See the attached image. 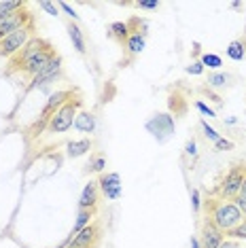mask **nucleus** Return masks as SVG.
I'll list each match as a JSON object with an SVG mask.
<instances>
[{
  "label": "nucleus",
  "instance_id": "nucleus-1",
  "mask_svg": "<svg viewBox=\"0 0 246 248\" xmlns=\"http://www.w3.org/2000/svg\"><path fill=\"white\" fill-rule=\"evenodd\" d=\"M206 218H210V223L216 229H221L223 233L231 231L244 221V214L238 210V206L233 202H223V200H208L206 202Z\"/></svg>",
  "mask_w": 246,
  "mask_h": 248
},
{
  "label": "nucleus",
  "instance_id": "nucleus-2",
  "mask_svg": "<svg viewBox=\"0 0 246 248\" xmlns=\"http://www.w3.org/2000/svg\"><path fill=\"white\" fill-rule=\"evenodd\" d=\"M83 106V98L79 93L75 95L72 100H68L60 110H55V115L49 119L47 123V132L49 134H64L75 125V119L79 115V108Z\"/></svg>",
  "mask_w": 246,
  "mask_h": 248
},
{
  "label": "nucleus",
  "instance_id": "nucleus-3",
  "mask_svg": "<svg viewBox=\"0 0 246 248\" xmlns=\"http://www.w3.org/2000/svg\"><path fill=\"white\" fill-rule=\"evenodd\" d=\"M246 178V166H233L231 170L225 174V178L219 183L216 187V195L221 197L223 202H233L242 189V183Z\"/></svg>",
  "mask_w": 246,
  "mask_h": 248
},
{
  "label": "nucleus",
  "instance_id": "nucleus-4",
  "mask_svg": "<svg viewBox=\"0 0 246 248\" xmlns=\"http://www.w3.org/2000/svg\"><path fill=\"white\" fill-rule=\"evenodd\" d=\"M47 47H51V43H49L47 38H41V36L30 38V43H28L19 53H15L13 58L9 60V68H7V72H9V75H11V72H21L28 62L34 58V55H38L41 51H45Z\"/></svg>",
  "mask_w": 246,
  "mask_h": 248
},
{
  "label": "nucleus",
  "instance_id": "nucleus-5",
  "mask_svg": "<svg viewBox=\"0 0 246 248\" xmlns=\"http://www.w3.org/2000/svg\"><path fill=\"white\" fill-rule=\"evenodd\" d=\"M30 38H34V21H32L30 26L21 28V30L13 32V34H9L7 38L0 41V58H9L11 60L15 53H19L21 49L30 43Z\"/></svg>",
  "mask_w": 246,
  "mask_h": 248
},
{
  "label": "nucleus",
  "instance_id": "nucleus-6",
  "mask_svg": "<svg viewBox=\"0 0 246 248\" xmlns=\"http://www.w3.org/2000/svg\"><path fill=\"white\" fill-rule=\"evenodd\" d=\"M100 235H102V225H100V221H92L85 229H81L75 235V240L68 244V248H93L98 246Z\"/></svg>",
  "mask_w": 246,
  "mask_h": 248
},
{
  "label": "nucleus",
  "instance_id": "nucleus-7",
  "mask_svg": "<svg viewBox=\"0 0 246 248\" xmlns=\"http://www.w3.org/2000/svg\"><path fill=\"white\" fill-rule=\"evenodd\" d=\"M147 129L157 138V142H166L174 134V119L170 115L159 112V115H153V119L147 121Z\"/></svg>",
  "mask_w": 246,
  "mask_h": 248
},
{
  "label": "nucleus",
  "instance_id": "nucleus-8",
  "mask_svg": "<svg viewBox=\"0 0 246 248\" xmlns=\"http://www.w3.org/2000/svg\"><path fill=\"white\" fill-rule=\"evenodd\" d=\"M30 24H32V13L28 9H21L17 13H11L7 19L0 21V41L7 38L9 34H13V32L21 30V28L30 26Z\"/></svg>",
  "mask_w": 246,
  "mask_h": 248
},
{
  "label": "nucleus",
  "instance_id": "nucleus-9",
  "mask_svg": "<svg viewBox=\"0 0 246 248\" xmlns=\"http://www.w3.org/2000/svg\"><path fill=\"white\" fill-rule=\"evenodd\" d=\"M55 55H58V51H55V47L51 45V47H47L45 51H41L38 55H34V58L28 62V64L24 66V70H21V75H26V77L32 81V78H34L36 75H41V72L47 68L49 64H51Z\"/></svg>",
  "mask_w": 246,
  "mask_h": 248
},
{
  "label": "nucleus",
  "instance_id": "nucleus-10",
  "mask_svg": "<svg viewBox=\"0 0 246 248\" xmlns=\"http://www.w3.org/2000/svg\"><path fill=\"white\" fill-rule=\"evenodd\" d=\"M98 187L102 191V195L108 202H115L121 197V176L117 172H104L98 178Z\"/></svg>",
  "mask_w": 246,
  "mask_h": 248
},
{
  "label": "nucleus",
  "instance_id": "nucleus-11",
  "mask_svg": "<svg viewBox=\"0 0 246 248\" xmlns=\"http://www.w3.org/2000/svg\"><path fill=\"white\" fill-rule=\"evenodd\" d=\"M62 77V58L60 55H55L51 64L45 68L41 75H36L34 78L30 81V85H28V89H36V87H43V85H49V83L58 81V78Z\"/></svg>",
  "mask_w": 246,
  "mask_h": 248
},
{
  "label": "nucleus",
  "instance_id": "nucleus-12",
  "mask_svg": "<svg viewBox=\"0 0 246 248\" xmlns=\"http://www.w3.org/2000/svg\"><path fill=\"white\" fill-rule=\"evenodd\" d=\"M198 238H200V244H202V248H221L225 233H223L221 229H216L215 225L210 223V218H204L202 231H200Z\"/></svg>",
  "mask_w": 246,
  "mask_h": 248
},
{
  "label": "nucleus",
  "instance_id": "nucleus-13",
  "mask_svg": "<svg viewBox=\"0 0 246 248\" xmlns=\"http://www.w3.org/2000/svg\"><path fill=\"white\" fill-rule=\"evenodd\" d=\"M98 200H100V187L98 180H89L83 187L81 197H79V210H89V208H98Z\"/></svg>",
  "mask_w": 246,
  "mask_h": 248
},
{
  "label": "nucleus",
  "instance_id": "nucleus-14",
  "mask_svg": "<svg viewBox=\"0 0 246 248\" xmlns=\"http://www.w3.org/2000/svg\"><path fill=\"white\" fill-rule=\"evenodd\" d=\"M92 138H81V140H70L68 144H66V155L70 157V159H79V157L87 155L89 151H92Z\"/></svg>",
  "mask_w": 246,
  "mask_h": 248
},
{
  "label": "nucleus",
  "instance_id": "nucleus-15",
  "mask_svg": "<svg viewBox=\"0 0 246 248\" xmlns=\"http://www.w3.org/2000/svg\"><path fill=\"white\" fill-rule=\"evenodd\" d=\"M108 36L113 38V41H117L123 47L125 45V41L132 36V28L127 21H113V24L108 26Z\"/></svg>",
  "mask_w": 246,
  "mask_h": 248
},
{
  "label": "nucleus",
  "instance_id": "nucleus-16",
  "mask_svg": "<svg viewBox=\"0 0 246 248\" xmlns=\"http://www.w3.org/2000/svg\"><path fill=\"white\" fill-rule=\"evenodd\" d=\"M75 129H79L83 134H93V129H96V115L89 110H79V115L75 119Z\"/></svg>",
  "mask_w": 246,
  "mask_h": 248
},
{
  "label": "nucleus",
  "instance_id": "nucleus-17",
  "mask_svg": "<svg viewBox=\"0 0 246 248\" xmlns=\"http://www.w3.org/2000/svg\"><path fill=\"white\" fill-rule=\"evenodd\" d=\"M144 43H147V32H134V34L125 41V51L132 55V58H136V55H140L142 53V49H144Z\"/></svg>",
  "mask_w": 246,
  "mask_h": 248
},
{
  "label": "nucleus",
  "instance_id": "nucleus-18",
  "mask_svg": "<svg viewBox=\"0 0 246 248\" xmlns=\"http://www.w3.org/2000/svg\"><path fill=\"white\" fill-rule=\"evenodd\" d=\"M98 214V208H89V210H79V214H77V221L75 225H72V231H70V235H72V240H75V235L79 233L81 229H85L89 223L93 221V217Z\"/></svg>",
  "mask_w": 246,
  "mask_h": 248
},
{
  "label": "nucleus",
  "instance_id": "nucleus-19",
  "mask_svg": "<svg viewBox=\"0 0 246 248\" xmlns=\"http://www.w3.org/2000/svg\"><path fill=\"white\" fill-rule=\"evenodd\" d=\"M68 36H70V41H72V47L77 49V53L85 55V51H87L85 36H83V30L75 24V21H70V24H68Z\"/></svg>",
  "mask_w": 246,
  "mask_h": 248
},
{
  "label": "nucleus",
  "instance_id": "nucleus-20",
  "mask_svg": "<svg viewBox=\"0 0 246 248\" xmlns=\"http://www.w3.org/2000/svg\"><path fill=\"white\" fill-rule=\"evenodd\" d=\"M227 58L233 60V62H242L246 58V36L244 38H236V41H231L227 45L225 49Z\"/></svg>",
  "mask_w": 246,
  "mask_h": 248
},
{
  "label": "nucleus",
  "instance_id": "nucleus-21",
  "mask_svg": "<svg viewBox=\"0 0 246 248\" xmlns=\"http://www.w3.org/2000/svg\"><path fill=\"white\" fill-rule=\"evenodd\" d=\"M231 75L229 72H210L208 78H206V87L208 89H223V87H227L229 83H231Z\"/></svg>",
  "mask_w": 246,
  "mask_h": 248
},
{
  "label": "nucleus",
  "instance_id": "nucleus-22",
  "mask_svg": "<svg viewBox=\"0 0 246 248\" xmlns=\"http://www.w3.org/2000/svg\"><path fill=\"white\" fill-rule=\"evenodd\" d=\"M104 170H106V155L93 153L85 166V174H104Z\"/></svg>",
  "mask_w": 246,
  "mask_h": 248
},
{
  "label": "nucleus",
  "instance_id": "nucleus-23",
  "mask_svg": "<svg viewBox=\"0 0 246 248\" xmlns=\"http://www.w3.org/2000/svg\"><path fill=\"white\" fill-rule=\"evenodd\" d=\"M200 62H202L204 68L208 66L210 70H219L221 66H223V60L216 53H202V60H200Z\"/></svg>",
  "mask_w": 246,
  "mask_h": 248
},
{
  "label": "nucleus",
  "instance_id": "nucleus-24",
  "mask_svg": "<svg viewBox=\"0 0 246 248\" xmlns=\"http://www.w3.org/2000/svg\"><path fill=\"white\" fill-rule=\"evenodd\" d=\"M28 4L21 2V0H15V2H11V0H2L0 2V13H17V11L26 9Z\"/></svg>",
  "mask_w": 246,
  "mask_h": 248
},
{
  "label": "nucleus",
  "instance_id": "nucleus-25",
  "mask_svg": "<svg viewBox=\"0 0 246 248\" xmlns=\"http://www.w3.org/2000/svg\"><path fill=\"white\" fill-rule=\"evenodd\" d=\"M225 235H229V238H233V240H244L246 242V218L238 225V227H233L231 231H227Z\"/></svg>",
  "mask_w": 246,
  "mask_h": 248
},
{
  "label": "nucleus",
  "instance_id": "nucleus-26",
  "mask_svg": "<svg viewBox=\"0 0 246 248\" xmlns=\"http://www.w3.org/2000/svg\"><path fill=\"white\" fill-rule=\"evenodd\" d=\"M134 7L140 11H157L161 7V2L159 0H138V2H134Z\"/></svg>",
  "mask_w": 246,
  "mask_h": 248
},
{
  "label": "nucleus",
  "instance_id": "nucleus-27",
  "mask_svg": "<svg viewBox=\"0 0 246 248\" xmlns=\"http://www.w3.org/2000/svg\"><path fill=\"white\" fill-rule=\"evenodd\" d=\"M200 125H202V129H204V136L208 138V140H212V142H216V140L221 138V134L216 132L215 127H210V125H208V121H206V119L200 121Z\"/></svg>",
  "mask_w": 246,
  "mask_h": 248
},
{
  "label": "nucleus",
  "instance_id": "nucleus-28",
  "mask_svg": "<svg viewBox=\"0 0 246 248\" xmlns=\"http://www.w3.org/2000/svg\"><path fill=\"white\" fill-rule=\"evenodd\" d=\"M184 72H187V75H191V77L204 75V66H202V62H191L189 66H184Z\"/></svg>",
  "mask_w": 246,
  "mask_h": 248
},
{
  "label": "nucleus",
  "instance_id": "nucleus-29",
  "mask_svg": "<svg viewBox=\"0 0 246 248\" xmlns=\"http://www.w3.org/2000/svg\"><path fill=\"white\" fill-rule=\"evenodd\" d=\"M195 108H198L200 112H202V115H204V117H216V112H215V110H212V108H210V106H208V104H204V102H202V100H198V102H195Z\"/></svg>",
  "mask_w": 246,
  "mask_h": 248
},
{
  "label": "nucleus",
  "instance_id": "nucleus-30",
  "mask_svg": "<svg viewBox=\"0 0 246 248\" xmlns=\"http://www.w3.org/2000/svg\"><path fill=\"white\" fill-rule=\"evenodd\" d=\"M231 149H233V142L227 138H219L215 142V151H231Z\"/></svg>",
  "mask_w": 246,
  "mask_h": 248
},
{
  "label": "nucleus",
  "instance_id": "nucleus-31",
  "mask_svg": "<svg viewBox=\"0 0 246 248\" xmlns=\"http://www.w3.org/2000/svg\"><path fill=\"white\" fill-rule=\"evenodd\" d=\"M58 7H60V11H64V13H66V15H68V17H70V19H75V21H77V19H79V15H77V11H75V9H72V7H70V4H66V2H58Z\"/></svg>",
  "mask_w": 246,
  "mask_h": 248
},
{
  "label": "nucleus",
  "instance_id": "nucleus-32",
  "mask_svg": "<svg viewBox=\"0 0 246 248\" xmlns=\"http://www.w3.org/2000/svg\"><path fill=\"white\" fill-rule=\"evenodd\" d=\"M191 206L195 212L202 210V200H200V191L198 189H191Z\"/></svg>",
  "mask_w": 246,
  "mask_h": 248
},
{
  "label": "nucleus",
  "instance_id": "nucleus-33",
  "mask_svg": "<svg viewBox=\"0 0 246 248\" xmlns=\"http://www.w3.org/2000/svg\"><path fill=\"white\" fill-rule=\"evenodd\" d=\"M41 9L47 11V13L53 15V17H58V15H60V7H58V4H53V2H41Z\"/></svg>",
  "mask_w": 246,
  "mask_h": 248
},
{
  "label": "nucleus",
  "instance_id": "nucleus-34",
  "mask_svg": "<svg viewBox=\"0 0 246 248\" xmlns=\"http://www.w3.org/2000/svg\"><path fill=\"white\" fill-rule=\"evenodd\" d=\"M184 155H189V157H195V155H198V144H195L193 138H189L187 144H184Z\"/></svg>",
  "mask_w": 246,
  "mask_h": 248
},
{
  "label": "nucleus",
  "instance_id": "nucleus-35",
  "mask_svg": "<svg viewBox=\"0 0 246 248\" xmlns=\"http://www.w3.org/2000/svg\"><path fill=\"white\" fill-rule=\"evenodd\" d=\"M191 248H202V244H200V238H198V235H191Z\"/></svg>",
  "mask_w": 246,
  "mask_h": 248
},
{
  "label": "nucleus",
  "instance_id": "nucleus-36",
  "mask_svg": "<svg viewBox=\"0 0 246 248\" xmlns=\"http://www.w3.org/2000/svg\"><path fill=\"white\" fill-rule=\"evenodd\" d=\"M240 197H246V178H244V183H242V189H240Z\"/></svg>",
  "mask_w": 246,
  "mask_h": 248
},
{
  "label": "nucleus",
  "instance_id": "nucleus-37",
  "mask_svg": "<svg viewBox=\"0 0 246 248\" xmlns=\"http://www.w3.org/2000/svg\"><path fill=\"white\" fill-rule=\"evenodd\" d=\"M238 119H236V117H229V119H225V123H229V125H233V123H236Z\"/></svg>",
  "mask_w": 246,
  "mask_h": 248
},
{
  "label": "nucleus",
  "instance_id": "nucleus-38",
  "mask_svg": "<svg viewBox=\"0 0 246 248\" xmlns=\"http://www.w3.org/2000/svg\"><path fill=\"white\" fill-rule=\"evenodd\" d=\"M93 248H98V246H93Z\"/></svg>",
  "mask_w": 246,
  "mask_h": 248
}]
</instances>
